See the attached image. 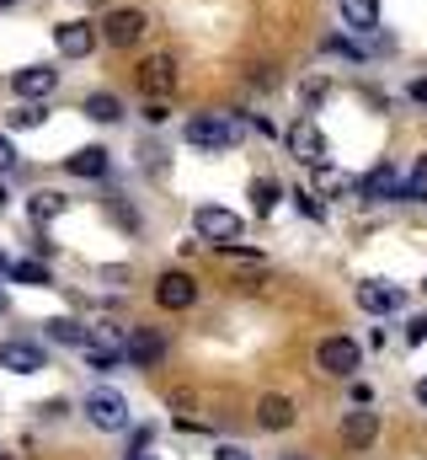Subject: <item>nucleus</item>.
Wrapping results in <instances>:
<instances>
[{"mask_svg":"<svg viewBox=\"0 0 427 460\" xmlns=\"http://www.w3.org/2000/svg\"><path fill=\"white\" fill-rule=\"evenodd\" d=\"M240 118H230V113H198V118H187V128H182V139L193 145V150H235L240 145Z\"/></svg>","mask_w":427,"mask_h":460,"instance_id":"f257e3e1","label":"nucleus"},{"mask_svg":"<svg viewBox=\"0 0 427 460\" xmlns=\"http://www.w3.org/2000/svg\"><path fill=\"white\" fill-rule=\"evenodd\" d=\"M406 199H427V155H417V166L406 177Z\"/></svg>","mask_w":427,"mask_h":460,"instance_id":"c85d7f7f","label":"nucleus"},{"mask_svg":"<svg viewBox=\"0 0 427 460\" xmlns=\"http://www.w3.org/2000/svg\"><path fill=\"white\" fill-rule=\"evenodd\" d=\"M65 209H70V199H65V193H38V199H32V220H38V226L59 220Z\"/></svg>","mask_w":427,"mask_h":460,"instance_id":"5701e85b","label":"nucleus"},{"mask_svg":"<svg viewBox=\"0 0 427 460\" xmlns=\"http://www.w3.org/2000/svg\"><path fill=\"white\" fill-rule=\"evenodd\" d=\"M0 279H11V257L5 252H0Z\"/></svg>","mask_w":427,"mask_h":460,"instance_id":"f704fd0d","label":"nucleus"},{"mask_svg":"<svg viewBox=\"0 0 427 460\" xmlns=\"http://www.w3.org/2000/svg\"><path fill=\"white\" fill-rule=\"evenodd\" d=\"M342 27L374 32V27H379V0H342Z\"/></svg>","mask_w":427,"mask_h":460,"instance_id":"6ab92c4d","label":"nucleus"},{"mask_svg":"<svg viewBox=\"0 0 427 460\" xmlns=\"http://www.w3.org/2000/svg\"><path fill=\"white\" fill-rule=\"evenodd\" d=\"M320 49H326V54H342V59H353V65H358V59H363V49H358V43H353V38H342V32H331V38H326V43H320Z\"/></svg>","mask_w":427,"mask_h":460,"instance_id":"cd10ccee","label":"nucleus"},{"mask_svg":"<svg viewBox=\"0 0 427 460\" xmlns=\"http://www.w3.org/2000/svg\"><path fill=\"white\" fill-rule=\"evenodd\" d=\"M358 311H369V316H396V311H401V289L385 284V279H363V284H358Z\"/></svg>","mask_w":427,"mask_h":460,"instance_id":"2eb2a0df","label":"nucleus"},{"mask_svg":"<svg viewBox=\"0 0 427 460\" xmlns=\"http://www.w3.org/2000/svg\"><path fill=\"white\" fill-rule=\"evenodd\" d=\"M363 199H369V204H390V199H406V177H401L390 161H379V166L363 177Z\"/></svg>","mask_w":427,"mask_h":460,"instance_id":"4468645a","label":"nucleus"},{"mask_svg":"<svg viewBox=\"0 0 427 460\" xmlns=\"http://www.w3.org/2000/svg\"><path fill=\"white\" fill-rule=\"evenodd\" d=\"M11 166H16V145L0 134V172H11Z\"/></svg>","mask_w":427,"mask_h":460,"instance_id":"2f4dec72","label":"nucleus"},{"mask_svg":"<svg viewBox=\"0 0 427 460\" xmlns=\"http://www.w3.org/2000/svg\"><path fill=\"white\" fill-rule=\"evenodd\" d=\"M310 172H316V193H342L347 188V177L336 166H310Z\"/></svg>","mask_w":427,"mask_h":460,"instance_id":"a878e982","label":"nucleus"},{"mask_svg":"<svg viewBox=\"0 0 427 460\" xmlns=\"http://www.w3.org/2000/svg\"><path fill=\"white\" fill-rule=\"evenodd\" d=\"M123 358H128L134 369H155V364L166 358V338H161L155 327H128V343H123Z\"/></svg>","mask_w":427,"mask_h":460,"instance_id":"1a4fd4ad","label":"nucleus"},{"mask_svg":"<svg viewBox=\"0 0 427 460\" xmlns=\"http://www.w3.org/2000/svg\"><path fill=\"white\" fill-rule=\"evenodd\" d=\"M379 412H369V407H353V412H342V445L347 450H369L374 439H379Z\"/></svg>","mask_w":427,"mask_h":460,"instance_id":"f8f14e48","label":"nucleus"},{"mask_svg":"<svg viewBox=\"0 0 427 460\" xmlns=\"http://www.w3.org/2000/svg\"><path fill=\"white\" fill-rule=\"evenodd\" d=\"M5 5H16V0H0V11H5Z\"/></svg>","mask_w":427,"mask_h":460,"instance_id":"58836bf2","label":"nucleus"},{"mask_svg":"<svg viewBox=\"0 0 427 460\" xmlns=\"http://www.w3.org/2000/svg\"><path fill=\"white\" fill-rule=\"evenodd\" d=\"M0 369H11V375H38V369H48V358H43V348L27 343V338H5V343H0Z\"/></svg>","mask_w":427,"mask_h":460,"instance_id":"ddd939ff","label":"nucleus"},{"mask_svg":"<svg viewBox=\"0 0 427 460\" xmlns=\"http://www.w3.org/2000/svg\"><path fill=\"white\" fill-rule=\"evenodd\" d=\"M107 166H112V161H107L102 145H81V150H70V155H65V172H70V177H86V182L107 177Z\"/></svg>","mask_w":427,"mask_h":460,"instance_id":"dca6fc26","label":"nucleus"},{"mask_svg":"<svg viewBox=\"0 0 427 460\" xmlns=\"http://www.w3.org/2000/svg\"><path fill=\"white\" fill-rule=\"evenodd\" d=\"M283 460H300V456H283Z\"/></svg>","mask_w":427,"mask_h":460,"instance_id":"a19ab883","label":"nucleus"},{"mask_svg":"<svg viewBox=\"0 0 427 460\" xmlns=\"http://www.w3.org/2000/svg\"><path fill=\"white\" fill-rule=\"evenodd\" d=\"M139 460H161V456H139Z\"/></svg>","mask_w":427,"mask_h":460,"instance_id":"ea45409f","label":"nucleus"},{"mask_svg":"<svg viewBox=\"0 0 427 460\" xmlns=\"http://www.w3.org/2000/svg\"><path fill=\"white\" fill-rule=\"evenodd\" d=\"M97 43H102V22H81V16H70V22L54 27V49H59L65 59H92Z\"/></svg>","mask_w":427,"mask_h":460,"instance_id":"f03ea898","label":"nucleus"},{"mask_svg":"<svg viewBox=\"0 0 427 460\" xmlns=\"http://www.w3.org/2000/svg\"><path fill=\"white\" fill-rule=\"evenodd\" d=\"M86 423L92 429H102V434H123L128 429V396H118V391H92L86 396Z\"/></svg>","mask_w":427,"mask_h":460,"instance_id":"7ed1b4c3","label":"nucleus"},{"mask_svg":"<svg viewBox=\"0 0 427 460\" xmlns=\"http://www.w3.org/2000/svg\"><path fill=\"white\" fill-rule=\"evenodd\" d=\"M193 300H198L193 273H161V279H155V305H161V311H187Z\"/></svg>","mask_w":427,"mask_h":460,"instance_id":"9b49d317","label":"nucleus"},{"mask_svg":"<svg viewBox=\"0 0 427 460\" xmlns=\"http://www.w3.org/2000/svg\"><path fill=\"white\" fill-rule=\"evenodd\" d=\"M81 353H86V369H97V375H107V369H118V358H123L118 348H102V343H86Z\"/></svg>","mask_w":427,"mask_h":460,"instance_id":"b1692460","label":"nucleus"},{"mask_svg":"<svg viewBox=\"0 0 427 460\" xmlns=\"http://www.w3.org/2000/svg\"><path fill=\"white\" fill-rule=\"evenodd\" d=\"M289 155H294L300 166H326L331 145H326V134H320L316 118H294V128H289Z\"/></svg>","mask_w":427,"mask_h":460,"instance_id":"20e7f679","label":"nucleus"},{"mask_svg":"<svg viewBox=\"0 0 427 460\" xmlns=\"http://www.w3.org/2000/svg\"><path fill=\"white\" fill-rule=\"evenodd\" d=\"M278 199H283V193H278V182H273V177H251V209H257V215H273V209H278Z\"/></svg>","mask_w":427,"mask_h":460,"instance_id":"4be33fe9","label":"nucleus"},{"mask_svg":"<svg viewBox=\"0 0 427 460\" xmlns=\"http://www.w3.org/2000/svg\"><path fill=\"white\" fill-rule=\"evenodd\" d=\"M54 86H59V70L54 65H22V70H11V92L22 102H43Z\"/></svg>","mask_w":427,"mask_h":460,"instance_id":"6e6552de","label":"nucleus"},{"mask_svg":"<svg viewBox=\"0 0 427 460\" xmlns=\"http://www.w3.org/2000/svg\"><path fill=\"white\" fill-rule=\"evenodd\" d=\"M11 284L48 289V284H54V279H48V257H22V262H11Z\"/></svg>","mask_w":427,"mask_h":460,"instance_id":"aec40b11","label":"nucleus"},{"mask_svg":"<svg viewBox=\"0 0 427 460\" xmlns=\"http://www.w3.org/2000/svg\"><path fill=\"white\" fill-rule=\"evenodd\" d=\"M214 460H251V456H246L240 445H219V450H214Z\"/></svg>","mask_w":427,"mask_h":460,"instance_id":"473e14b6","label":"nucleus"},{"mask_svg":"<svg viewBox=\"0 0 427 460\" xmlns=\"http://www.w3.org/2000/svg\"><path fill=\"white\" fill-rule=\"evenodd\" d=\"M412 102H423V108H427V75H417V81H412Z\"/></svg>","mask_w":427,"mask_h":460,"instance_id":"72a5a7b5","label":"nucleus"},{"mask_svg":"<svg viewBox=\"0 0 427 460\" xmlns=\"http://www.w3.org/2000/svg\"><path fill=\"white\" fill-rule=\"evenodd\" d=\"M5 204H11V193H5V182H0V209H5Z\"/></svg>","mask_w":427,"mask_h":460,"instance_id":"e433bc0d","label":"nucleus"},{"mask_svg":"<svg viewBox=\"0 0 427 460\" xmlns=\"http://www.w3.org/2000/svg\"><path fill=\"white\" fill-rule=\"evenodd\" d=\"M423 289H427V284H423Z\"/></svg>","mask_w":427,"mask_h":460,"instance_id":"79ce46f5","label":"nucleus"},{"mask_svg":"<svg viewBox=\"0 0 427 460\" xmlns=\"http://www.w3.org/2000/svg\"><path fill=\"white\" fill-rule=\"evenodd\" d=\"M144 123H166V102H161V97L144 102Z\"/></svg>","mask_w":427,"mask_h":460,"instance_id":"c756f323","label":"nucleus"},{"mask_svg":"<svg viewBox=\"0 0 427 460\" xmlns=\"http://www.w3.org/2000/svg\"><path fill=\"white\" fill-rule=\"evenodd\" d=\"M316 364L326 369V375H336V380H353L358 364H363V348L353 343V338H320Z\"/></svg>","mask_w":427,"mask_h":460,"instance_id":"39448f33","label":"nucleus"},{"mask_svg":"<svg viewBox=\"0 0 427 460\" xmlns=\"http://www.w3.org/2000/svg\"><path fill=\"white\" fill-rule=\"evenodd\" d=\"M417 402L427 407V380H417Z\"/></svg>","mask_w":427,"mask_h":460,"instance_id":"c9c22d12","label":"nucleus"},{"mask_svg":"<svg viewBox=\"0 0 427 460\" xmlns=\"http://www.w3.org/2000/svg\"><path fill=\"white\" fill-rule=\"evenodd\" d=\"M5 305H11V300H5V289H0V316H5Z\"/></svg>","mask_w":427,"mask_h":460,"instance_id":"4c0bfd02","label":"nucleus"},{"mask_svg":"<svg viewBox=\"0 0 427 460\" xmlns=\"http://www.w3.org/2000/svg\"><path fill=\"white\" fill-rule=\"evenodd\" d=\"M43 338H48V343H65V348H86L92 343L86 322H75V316H54V322H43Z\"/></svg>","mask_w":427,"mask_h":460,"instance_id":"a211bd4d","label":"nucleus"},{"mask_svg":"<svg viewBox=\"0 0 427 460\" xmlns=\"http://www.w3.org/2000/svg\"><path fill=\"white\" fill-rule=\"evenodd\" d=\"M38 123H48V108H43V102H22V108L11 113V128H38Z\"/></svg>","mask_w":427,"mask_h":460,"instance_id":"393cba45","label":"nucleus"},{"mask_svg":"<svg viewBox=\"0 0 427 460\" xmlns=\"http://www.w3.org/2000/svg\"><path fill=\"white\" fill-rule=\"evenodd\" d=\"M81 113L92 118V123H118V118H123V102H118L112 92H92V97L81 102Z\"/></svg>","mask_w":427,"mask_h":460,"instance_id":"412c9836","label":"nucleus"},{"mask_svg":"<svg viewBox=\"0 0 427 460\" xmlns=\"http://www.w3.org/2000/svg\"><path fill=\"white\" fill-rule=\"evenodd\" d=\"M257 423H262V429H273V434L294 429V402H289V396H278V391H273V396H262V402H257Z\"/></svg>","mask_w":427,"mask_h":460,"instance_id":"f3484780","label":"nucleus"},{"mask_svg":"<svg viewBox=\"0 0 427 460\" xmlns=\"http://www.w3.org/2000/svg\"><path fill=\"white\" fill-rule=\"evenodd\" d=\"M294 209H300V215H310V220H326V204H320L316 188H300V193H294Z\"/></svg>","mask_w":427,"mask_h":460,"instance_id":"bb28decb","label":"nucleus"},{"mask_svg":"<svg viewBox=\"0 0 427 460\" xmlns=\"http://www.w3.org/2000/svg\"><path fill=\"white\" fill-rule=\"evenodd\" d=\"M144 11H134V5H118V11H107L102 22V43H112V49H134L139 38H144Z\"/></svg>","mask_w":427,"mask_h":460,"instance_id":"0eeeda50","label":"nucleus"},{"mask_svg":"<svg viewBox=\"0 0 427 460\" xmlns=\"http://www.w3.org/2000/svg\"><path fill=\"white\" fill-rule=\"evenodd\" d=\"M0 460H5V456H0Z\"/></svg>","mask_w":427,"mask_h":460,"instance_id":"37998d69","label":"nucleus"},{"mask_svg":"<svg viewBox=\"0 0 427 460\" xmlns=\"http://www.w3.org/2000/svg\"><path fill=\"white\" fill-rule=\"evenodd\" d=\"M406 343H427V316H412V327H406Z\"/></svg>","mask_w":427,"mask_h":460,"instance_id":"7c9ffc66","label":"nucleus"},{"mask_svg":"<svg viewBox=\"0 0 427 460\" xmlns=\"http://www.w3.org/2000/svg\"><path fill=\"white\" fill-rule=\"evenodd\" d=\"M193 230H198V241L224 246V241H240V215L219 209V204H204V209H193Z\"/></svg>","mask_w":427,"mask_h":460,"instance_id":"423d86ee","label":"nucleus"},{"mask_svg":"<svg viewBox=\"0 0 427 460\" xmlns=\"http://www.w3.org/2000/svg\"><path fill=\"white\" fill-rule=\"evenodd\" d=\"M134 81H139V92H144V97H161V102H166V97L177 92V65H171L166 54H155V59H144V65H139V75H134Z\"/></svg>","mask_w":427,"mask_h":460,"instance_id":"9d476101","label":"nucleus"}]
</instances>
